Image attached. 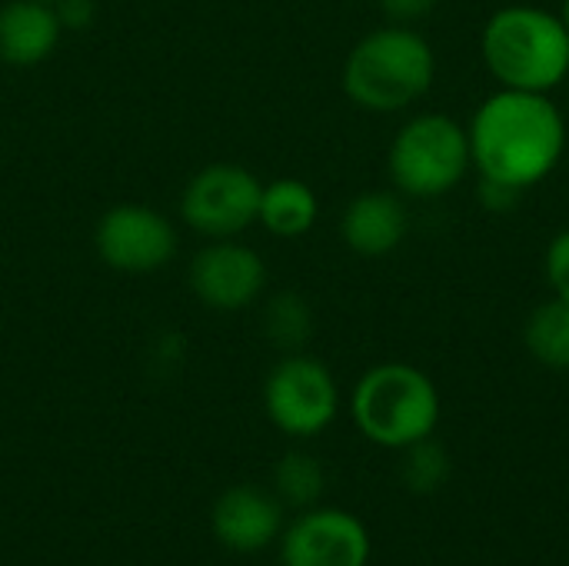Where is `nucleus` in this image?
Listing matches in <instances>:
<instances>
[{
    "label": "nucleus",
    "mask_w": 569,
    "mask_h": 566,
    "mask_svg": "<svg viewBox=\"0 0 569 566\" xmlns=\"http://www.w3.org/2000/svg\"><path fill=\"white\" fill-rule=\"evenodd\" d=\"M523 344L530 357L550 370L569 374V304L560 297L543 300L523 324Z\"/></svg>",
    "instance_id": "15"
},
{
    "label": "nucleus",
    "mask_w": 569,
    "mask_h": 566,
    "mask_svg": "<svg viewBox=\"0 0 569 566\" xmlns=\"http://www.w3.org/2000/svg\"><path fill=\"white\" fill-rule=\"evenodd\" d=\"M490 77L510 90L553 93L569 80V30L560 13L533 3L500 7L480 33Z\"/></svg>",
    "instance_id": "3"
},
{
    "label": "nucleus",
    "mask_w": 569,
    "mask_h": 566,
    "mask_svg": "<svg viewBox=\"0 0 569 566\" xmlns=\"http://www.w3.org/2000/svg\"><path fill=\"white\" fill-rule=\"evenodd\" d=\"M477 193H480V203H483L487 214H510L523 200V190L497 183V180H483V177H480V190Z\"/></svg>",
    "instance_id": "20"
},
{
    "label": "nucleus",
    "mask_w": 569,
    "mask_h": 566,
    "mask_svg": "<svg viewBox=\"0 0 569 566\" xmlns=\"http://www.w3.org/2000/svg\"><path fill=\"white\" fill-rule=\"evenodd\" d=\"M263 334L273 347L287 350V354H300V347L310 340L313 334V310L310 304L293 294V290H283V294H273L263 307Z\"/></svg>",
    "instance_id": "16"
},
{
    "label": "nucleus",
    "mask_w": 569,
    "mask_h": 566,
    "mask_svg": "<svg viewBox=\"0 0 569 566\" xmlns=\"http://www.w3.org/2000/svg\"><path fill=\"white\" fill-rule=\"evenodd\" d=\"M370 534L347 510H313L283 540L287 566H367Z\"/></svg>",
    "instance_id": "10"
},
{
    "label": "nucleus",
    "mask_w": 569,
    "mask_h": 566,
    "mask_svg": "<svg viewBox=\"0 0 569 566\" xmlns=\"http://www.w3.org/2000/svg\"><path fill=\"white\" fill-rule=\"evenodd\" d=\"M40 3H57V0H40Z\"/></svg>",
    "instance_id": "24"
},
{
    "label": "nucleus",
    "mask_w": 569,
    "mask_h": 566,
    "mask_svg": "<svg viewBox=\"0 0 569 566\" xmlns=\"http://www.w3.org/2000/svg\"><path fill=\"white\" fill-rule=\"evenodd\" d=\"M560 20L567 23V30H569V0H563V7H560Z\"/></svg>",
    "instance_id": "23"
},
{
    "label": "nucleus",
    "mask_w": 569,
    "mask_h": 566,
    "mask_svg": "<svg viewBox=\"0 0 569 566\" xmlns=\"http://www.w3.org/2000/svg\"><path fill=\"white\" fill-rule=\"evenodd\" d=\"M187 284H190V294L207 310L233 314V310L253 307L263 297L267 264L253 247L240 244L237 237L210 240L207 247L193 254Z\"/></svg>",
    "instance_id": "9"
},
{
    "label": "nucleus",
    "mask_w": 569,
    "mask_h": 566,
    "mask_svg": "<svg viewBox=\"0 0 569 566\" xmlns=\"http://www.w3.org/2000/svg\"><path fill=\"white\" fill-rule=\"evenodd\" d=\"M63 40V23L53 3L10 0L0 7V63L7 67H40L53 57Z\"/></svg>",
    "instance_id": "12"
},
{
    "label": "nucleus",
    "mask_w": 569,
    "mask_h": 566,
    "mask_svg": "<svg viewBox=\"0 0 569 566\" xmlns=\"http://www.w3.org/2000/svg\"><path fill=\"white\" fill-rule=\"evenodd\" d=\"M263 404L283 434L317 437L333 424L340 410V390L327 364L307 354H287L267 377Z\"/></svg>",
    "instance_id": "8"
},
{
    "label": "nucleus",
    "mask_w": 569,
    "mask_h": 566,
    "mask_svg": "<svg viewBox=\"0 0 569 566\" xmlns=\"http://www.w3.org/2000/svg\"><path fill=\"white\" fill-rule=\"evenodd\" d=\"M327 487V477H323V467L317 457L310 454H287L280 464H277V490L283 500L297 504V507H310L320 500Z\"/></svg>",
    "instance_id": "18"
},
{
    "label": "nucleus",
    "mask_w": 569,
    "mask_h": 566,
    "mask_svg": "<svg viewBox=\"0 0 569 566\" xmlns=\"http://www.w3.org/2000/svg\"><path fill=\"white\" fill-rule=\"evenodd\" d=\"M260 193L263 180L243 163H207L183 187L180 217L193 234L207 240H230L257 224Z\"/></svg>",
    "instance_id": "6"
},
{
    "label": "nucleus",
    "mask_w": 569,
    "mask_h": 566,
    "mask_svg": "<svg viewBox=\"0 0 569 566\" xmlns=\"http://www.w3.org/2000/svg\"><path fill=\"white\" fill-rule=\"evenodd\" d=\"M467 127L447 113H417L390 140L387 170L393 190L413 200L447 197L470 173Z\"/></svg>",
    "instance_id": "5"
},
{
    "label": "nucleus",
    "mask_w": 569,
    "mask_h": 566,
    "mask_svg": "<svg viewBox=\"0 0 569 566\" xmlns=\"http://www.w3.org/2000/svg\"><path fill=\"white\" fill-rule=\"evenodd\" d=\"M357 430L390 450H407L440 427V390L413 364H377L370 367L350 397Z\"/></svg>",
    "instance_id": "4"
},
{
    "label": "nucleus",
    "mask_w": 569,
    "mask_h": 566,
    "mask_svg": "<svg viewBox=\"0 0 569 566\" xmlns=\"http://www.w3.org/2000/svg\"><path fill=\"white\" fill-rule=\"evenodd\" d=\"M437 0H380V10L393 20V23H417L427 13H433Z\"/></svg>",
    "instance_id": "22"
},
{
    "label": "nucleus",
    "mask_w": 569,
    "mask_h": 566,
    "mask_svg": "<svg viewBox=\"0 0 569 566\" xmlns=\"http://www.w3.org/2000/svg\"><path fill=\"white\" fill-rule=\"evenodd\" d=\"M343 93L370 113H397L430 93L437 53L407 23L377 27L353 43L343 60Z\"/></svg>",
    "instance_id": "2"
},
{
    "label": "nucleus",
    "mask_w": 569,
    "mask_h": 566,
    "mask_svg": "<svg viewBox=\"0 0 569 566\" xmlns=\"http://www.w3.org/2000/svg\"><path fill=\"white\" fill-rule=\"evenodd\" d=\"M473 170L517 190L543 183L567 153V117L550 93L493 90L467 127Z\"/></svg>",
    "instance_id": "1"
},
{
    "label": "nucleus",
    "mask_w": 569,
    "mask_h": 566,
    "mask_svg": "<svg viewBox=\"0 0 569 566\" xmlns=\"http://www.w3.org/2000/svg\"><path fill=\"white\" fill-rule=\"evenodd\" d=\"M213 530L230 550L257 554L280 530V504L257 487H233L213 510Z\"/></svg>",
    "instance_id": "13"
},
{
    "label": "nucleus",
    "mask_w": 569,
    "mask_h": 566,
    "mask_svg": "<svg viewBox=\"0 0 569 566\" xmlns=\"http://www.w3.org/2000/svg\"><path fill=\"white\" fill-rule=\"evenodd\" d=\"M400 454H403L400 477H403V487L410 494L427 497V494H437L450 480V470H453L450 454L433 437H427V440H420V444H413V447H407Z\"/></svg>",
    "instance_id": "17"
},
{
    "label": "nucleus",
    "mask_w": 569,
    "mask_h": 566,
    "mask_svg": "<svg viewBox=\"0 0 569 566\" xmlns=\"http://www.w3.org/2000/svg\"><path fill=\"white\" fill-rule=\"evenodd\" d=\"M317 217H320V200L307 180L277 177V180L263 183L257 224L267 234H273L280 240H297L313 230Z\"/></svg>",
    "instance_id": "14"
},
{
    "label": "nucleus",
    "mask_w": 569,
    "mask_h": 566,
    "mask_svg": "<svg viewBox=\"0 0 569 566\" xmlns=\"http://www.w3.org/2000/svg\"><path fill=\"white\" fill-rule=\"evenodd\" d=\"M60 23H63V33L67 30H87L97 17V3L93 0H57L53 3Z\"/></svg>",
    "instance_id": "21"
},
{
    "label": "nucleus",
    "mask_w": 569,
    "mask_h": 566,
    "mask_svg": "<svg viewBox=\"0 0 569 566\" xmlns=\"http://www.w3.org/2000/svg\"><path fill=\"white\" fill-rule=\"evenodd\" d=\"M177 247L180 237L170 217L147 203H117L103 210L93 227V250L100 264L127 277L163 270L177 257Z\"/></svg>",
    "instance_id": "7"
},
{
    "label": "nucleus",
    "mask_w": 569,
    "mask_h": 566,
    "mask_svg": "<svg viewBox=\"0 0 569 566\" xmlns=\"http://www.w3.org/2000/svg\"><path fill=\"white\" fill-rule=\"evenodd\" d=\"M543 274H547V284L553 287V297L569 304V227L547 244Z\"/></svg>",
    "instance_id": "19"
},
{
    "label": "nucleus",
    "mask_w": 569,
    "mask_h": 566,
    "mask_svg": "<svg viewBox=\"0 0 569 566\" xmlns=\"http://www.w3.org/2000/svg\"><path fill=\"white\" fill-rule=\"evenodd\" d=\"M407 234L410 210L403 203V193L393 190L357 193L340 217V237L357 257H387L400 250Z\"/></svg>",
    "instance_id": "11"
}]
</instances>
